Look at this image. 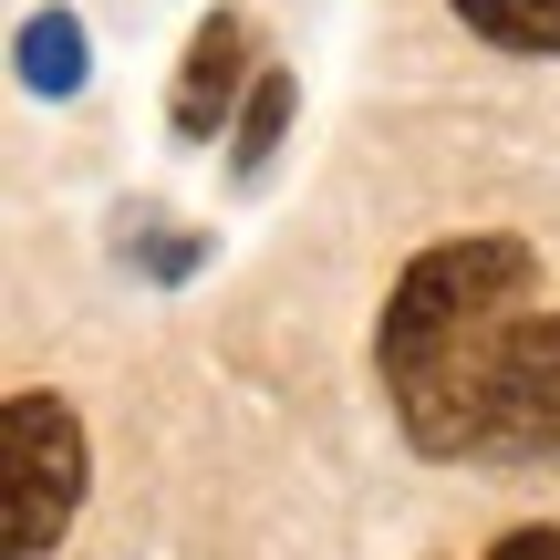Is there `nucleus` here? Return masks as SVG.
Here are the masks:
<instances>
[{"label":"nucleus","mask_w":560,"mask_h":560,"mask_svg":"<svg viewBox=\"0 0 560 560\" xmlns=\"http://www.w3.org/2000/svg\"><path fill=\"white\" fill-rule=\"evenodd\" d=\"M529 312H540V249L509 229H467V240H436L425 260H405L374 322V374L425 457H478L488 384Z\"/></svg>","instance_id":"obj_1"},{"label":"nucleus","mask_w":560,"mask_h":560,"mask_svg":"<svg viewBox=\"0 0 560 560\" xmlns=\"http://www.w3.org/2000/svg\"><path fill=\"white\" fill-rule=\"evenodd\" d=\"M73 509H83V425H73L62 395L21 384L0 405V550L42 560L73 529Z\"/></svg>","instance_id":"obj_2"},{"label":"nucleus","mask_w":560,"mask_h":560,"mask_svg":"<svg viewBox=\"0 0 560 560\" xmlns=\"http://www.w3.org/2000/svg\"><path fill=\"white\" fill-rule=\"evenodd\" d=\"M478 457H520V467H560V312H529L520 342L499 353L478 416Z\"/></svg>","instance_id":"obj_3"},{"label":"nucleus","mask_w":560,"mask_h":560,"mask_svg":"<svg viewBox=\"0 0 560 560\" xmlns=\"http://www.w3.org/2000/svg\"><path fill=\"white\" fill-rule=\"evenodd\" d=\"M249 21L240 11H208L198 32H187V62H177V94H166V115H177V136H219L229 104H249Z\"/></svg>","instance_id":"obj_4"},{"label":"nucleus","mask_w":560,"mask_h":560,"mask_svg":"<svg viewBox=\"0 0 560 560\" xmlns=\"http://www.w3.org/2000/svg\"><path fill=\"white\" fill-rule=\"evenodd\" d=\"M21 83H32V94H83V21L73 11H32L21 21Z\"/></svg>","instance_id":"obj_5"},{"label":"nucleus","mask_w":560,"mask_h":560,"mask_svg":"<svg viewBox=\"0 0 560 560\" xmlns=\"http://www.w3.org/2000/svg\"><path fill=\"white\" fill-rule=\"evenodd\" d=\"M457 21L499 52H560V0H457Z\"/></svg>","instance_id":"obj_6"},{"label":"nucleus","mask_w":560,"mask_h":560,"mask_svg":"<svg viewBox=\"0 0 560 560\" xmlns=\"http://www.w3.org/2000/svg\"><path fill=\"white\" fill-rule=\"evenodd\" d=\"M280 125H291V73H260L249 104H240V136H229V166H240V177H260L280 156Z\"/></svg>","instance_id":"obj_7"},{"label":"nucleus","mask_w":560,"mask_h":560,"mask_svg":"<svg viewBox=\"0 0 560 560\" xmlns=\"http://www.w3.org/2000/svg\"><path fill=\"white\" fill-rule=\"evenodd\" d=\"M488 560H560V529H509Z\"/></svg>","instance_id":"obj_8"}]
</instances>
